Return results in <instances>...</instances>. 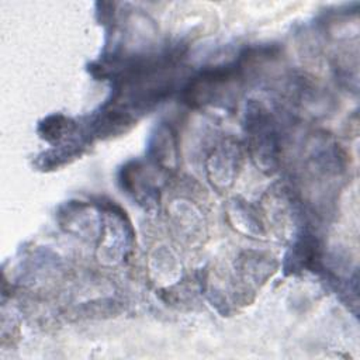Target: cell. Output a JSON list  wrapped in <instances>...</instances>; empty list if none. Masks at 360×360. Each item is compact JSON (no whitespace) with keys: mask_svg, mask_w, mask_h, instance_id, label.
<instances>
[{"mask_svg":"<svg viewBox=\"0 0 360 360\" xmlns=\"http://www.w3.org/2000/svg\"><path fill=\"white\" fill-rule=\"evenodd\" d=\"M70 127L72 124L68 118L62 115H53L44 121V124L41 125V134L46 141H59L66 132L70 131Z\"/></svg>","mask_w":360,"mask_h":360,"instance_id":"cell-2","label":"cell"},{"mask_svg":"<svg viewBox=\"0 0 360 360\" xmlns=\"http://www.w3.org/2000/svg\"><path fill=\"white\" fill-rule=\"evenodd\" d=\"M246 127L255 159H259L264 169H273L277 159L278 142L271 115L263 107L255 105L253 111L249 110L246 112Z\"/></svg>","mask_w":360,"mask_h":360,"instance_id":"cell-1","label":"cell"}]
</instances>
